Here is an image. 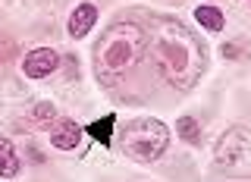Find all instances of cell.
I'll return each instance as SVG.
<instances>
[{
    "label": "cell",
    "mask_w": 251,
    "mask_h": 182,
    "mask_svg": "<svg viewBox=\"0 0 251 182\" xmlns=\"http://www.w3.org/2000/svg\"><path fill=\"white\" fill-rule=\"evenodd\" d=\"M88 132H91V138H98L100 145H107V141H110V132H113V116H104V120L91 123Z\"/></svg>",
    "instance_id": "obj_11"
},
{
    "label": "cell",
    "mask_w": 251,
    "mask_h": 182,
    "mask_svg": "<svg viewBox=\"0 0 251 182\" xmlns=\"http://www.w3.org/2000/svg\"><path fill=\"white\" fill-rule=\"evenodd\" d=\"M195 19H198L204 28H210V31H220V28L226 26L223 13H220L217 6H198V10H195Z\"/></svg>",
    "instance_id": "obj_9"
},
{
    "label": "cell",
    "mask_w": 251,
    "mask_h": 182,
    "mask_svg": "<svg viewBox=\"0 0 251 182\" xmlns=\"http://www.w3.org/2000/svg\"><path fill=\"white\" fill-rule=\"evenodd\" d=\"M217 163L232 176H248L251 173V129L235 126L217 145Z\"/></svg>",
    "instance_id": "obj_4"
},
{
    "label": "cell",
    "mask_w": 251,
    "mask_h": 182,
    "mask_svg": "<svg viewBox=\"0 0 251 182\" xmlns=\"http://www.w3.org/2000/svg\"><path fill=\"white\" fill-rule=\"evenodd\" d=\"M123 151L126 157H132L135 163H151L157 160L163 151H167L170 132L160 120H151V116H141V120L126 123L123 129Z\"/></svg>",
    "instance_id": "obj_3"
},
{
    "label": "cell",
    "mask_w": 251,
    "mask_h": 182,
    "mask_svg": "<svg viewBox=\"0 0 251 182\" xmlns=\"http://www.w3.org/2000/svg\"><path fill=\"white\" fill-rule=\"evenodd\" d=\"M31 116H35V123H38V126H50V123H53V116H57V113H53V107H50V104H38V107H35V113H31Z\"/></svg>",
    "instance_id": "obj_12"
},
{
    "label": "cell",
    "mask_w": 251,
    "mask_h": 182,
    "mask_svg": "<svg viewBox=\"0 0 251 182\" xmlns=\"http://www.w3.org/2000/svg\"><path fill=\"white\" fill-rule=\"evenodd\" d=\"M148 35H151L148 38V53H151L157 73L167 78L173 88L188 91L207 66V53H204V44L198 41V35L173 16H151Z\"/></svg>",
    "instance_id": "obj_1"
},
{
    "label": "cell",
    "mask_w": 251,
    "mask_h": 182,
    "mask_svg": "<svg viewBox=\"0 0 251 182\" xmlns=\"http://www.w3.org/2000/svg\"><path fill=\"white\" fill-rule=\"evenodd\" d=\"M50 138H53L57 148H63V151H73L78 141H82V129L75 126V120H60L57 126H53Z\"/></svg>",
    "instance_id": "obj_6"
},
{
    "label": "cell",
    "mask_w": 251,
    "mask_h": 182,
    "mask_svg": "<svg viewBox=\"0 0 251 182\" xmlns=\"http://www.w3.org/2000/svg\"><path fill=\"white\" fill-rule=\"evenodd\" d=\"M98 22V10H94L91 3H82V6H75V13H73V19H69V35L73 38H85L88 35V28Z\"/></svg>",
    "instance_id": "obj_7"
},
{
    "label": "cell",
    "mask_w": 251,
    "mask_h": 182,
    "mask_svg": "<svg viewBox=\"0 0 251 182\" xmlns=\"http://www.w3.org/2000/svg\"><path fill=\"white\" fill-rule=\"evenodd\" d=\"M148 47V31L138 22H113L100 44L94 47V69H98L100 82H116L126 76V69L135 66L138 57Z\"/></svg>",
    "instance_id": "obj_2"
},
{
    "label": "cell",
    "mask_w": 251,
    "mask_h": 182,
    "mask_svg": "<svg viewBox=\"0 0 251 182\" xmlns=\"http://www.w3.org/2000/svg\"><path fill=\"white\" fill-rule=\"evenodd\" d=\"M16 173H19V157L10 141L0 138V176H16Z\"/></svg>",
    "instance_id": "obj_8"
},
{
    "label": "cell",
    "mask_w": 251,
    "mask_h": 182,
    "mask_svg": "<svg viewBox=\"0 0 251 182\" xmlns=\"http://www.w3.org/2000/svg\"><path fill=\"white\" fill-rule=\"evenodd\" d=\"M176 132H179V138L182 141H201V126H198V120H195V116H182V120H179V126H176Z\"/></svg>",
    "instance_id": "obj_10"
},
{
    "label": "cell",
    "mask_w": 251,
    "mask_h": 182,
    "mask_svg": "<svg viewBox=\"0 0 251 182\" xmlns=\"http://www.w3.org/2000/svg\"><path fill=\"white\" fill-rule=\"evenodd\" d=\"M57 66H60V53H57V51H50V47H38V51L25 53L22 73L31 76V78H44V76H50Z\"/></svg>",
    "instance_id": "obj_5"
}]
</instances>
